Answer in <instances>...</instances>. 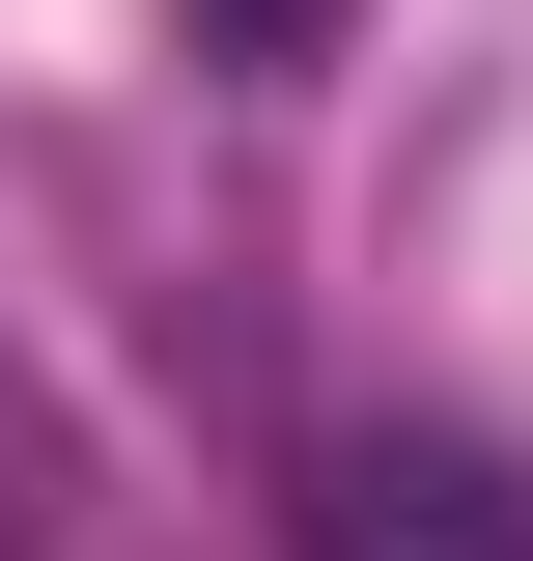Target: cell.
I'll return each instance as SVG.
<instances>
[{
	"label": "cell",
	"instance_id": "obj_1",
	"mask_svg": "<svg viewBox=\"0 0 533 561\" xmlns=\"http://www.w3.org/2000/svg\"><path fill=\"white\" fill-rule=\"evenodd\" d=\"M309 561H533L506 449H421V421H337L309 449Z\"/></svg>",
	"mask_w": 533,
	"mask_h": 561
}]
</instances>
